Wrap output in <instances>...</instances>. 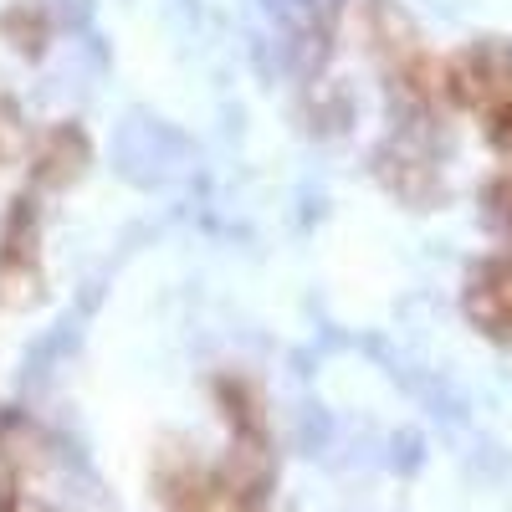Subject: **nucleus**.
I'll use <instances>...</instances> for the list:
<instances>
[{
  "label": "nucleus",
  "mask_w": 512,
  "mask_h": 512,
  "mask_svg": "<svg viewBox=\"0 0 512 512\" xmlns=\"http://www.w3.org/2000/svg\"><path fill=\"white\" fill-rule=\"evenodd\" d=\"M0 512H41L36 502H26V492H21L16 472H6V477H0Z\"/></svg>",
  "instance_id": "9b49d317"
},
{
  "label": "nucleus",
  "mask_w": 512,
  "mask_h": 512,
  "mask_svg": "<svg viewBox=\"0 0 512 512\" xmlns=\"http://www.w3.org/2000/svg\"><path fill=\"white\" fill-rule=\"evenodd\" d=\"M0 41L16 52V57H41L52 41V11L41 0H11L0 11Z\"/></svg>",
  "instance_id": "0eeeda50"
},
{
  "label": "nucleus",
  "mask_w": 512,
  "mask_h": 512,
  "mask_svg": "<svg viewBox=\"0 0 512 512\" xmlns=\"http://www.w3.org/2000/svg\"><path fill=\"white\" fill-rule=\"evenodd\" d=\"M374 169H379V180L390 185L400 200H410V205L436 200V190H441V180H436V159L425 154V149H415L410 139H390V144L379 149Z\"/></svg>",
  "instance_id": "423d86ee"
},
{
  "label": "nucleus",
  "mask_w": 512,
  "mask_h": 512,
  "mask_svg": "<svg viewBox=\"0 0 512 512\" xmlns=\"http://www.w3.org/2000/svg\"><path fill=\"white\" fill-rule=\"evenodd\" d=\"M441 98L472 118L497 113L512 98V41H472L441 62Z\"/></svg>",
  "instance_id": "f257e3e1"
},
{
  "label": "nucleus",
  "mask_w": 512,
  "mask_h": 512,
  "mask_svg": "<svg viewBox=\"0 0 512 512\" xmlns=\"http://www.w3.org/2000/svg\"><path fill=\"white\" fill-rule=\"evenodd\" d=\"M482 216H487V226L512 246V169H507V175H497V180H487V190H482Z\"/></svg>",
  "instance_id": "6e6552de"
},
{
  "label": "nucleus",
  "mask_w": 512,
  "mask_h": 512,
  "mask_svg": "<svg viewBox=\"0 0 512 512\" xmlns=\"http://www.w3.org/2000/svg\"><path fill=\"white\" fill-rule=\"evenodd\" d=\"M93 164V139L82 134V123H52L41 128L31 144V190H67L88 175Z\"/></svg>",
  "instance_id": "20e7f679"
},
{
  "label": "nucleus",
  "mask_w": 512,
  "mask_h": 512,
  "mask_svg": "<svg viewBox=\"0 0 512 512\" xmlns=\"http://www.w3.org/2000/svg\"><path fill=\"white\" fill-rule=\"evenodd\" d=\"M154 492L164 502V512H267V507H251L241 502L216 466H205L185 451H164L154 466Z\"/></svg>",
  "instance_id": "7ed1b4c3"
},
{
  "label": "nucleus",
  "mask_w": 512,
  "mask_h": 512,
  "mask_svg": "<svg viewBox=\"0 0 512 512\" xmlns=\"http://www.w3.org/2000/svg\"><path fill=\"white\" fill-rule=\"evenodd\" d=\"M26 123H21V108L0 93V164H11V159H21V149H26Z\"/></svg>",
  "instance_id": "1a4fd4ad"
},
{
  "label": "nucleus",
  "mask_w": 512,
  "mask_h": 512,
  "mask_svg": "<svg viewBox=\"0 0 512 512\" xmlns=\"http://www.w3.org/2000/svg\"><path fill=\"white\" fill-rule=\"evenodd\" d=\"M41 287V205L31 190H21L0 221V308H31Z\"/></svg>",
  "instance_id": "f03ea898"
},
{
  "label": "nucleus",
  "mask_w": 512,
  "mask_h": 512,
  "mask_svg": "<svg viewBox=\"0 0 512 512\" xmlns=\"http://www.w3.org/2000/svg\"><path fill=\"white\" fill-rule=\"evenodd\" d=\"M461 308L472 318L477 333H487L492 344H512V256H492L472 277H466Z\"/></svg>",
  "instance_id": "39448f33"
},
{
  "label": "nucleus",
  "mask_w": 512,
  "mask_h": 512,
  "mask_svg": "<svg viewBox=\"0 0 512 512\" xmlns=\"http://www.w3.org/2000/svg\"><path fill=\"white\" fill-rule=\"evenodd\" d=\"M482 128H487V144H492V149L512 154V98H507L497 113H487V118H482Z\"/></svg>",
  "instance_id": "9d476101"
}]
</instances>
